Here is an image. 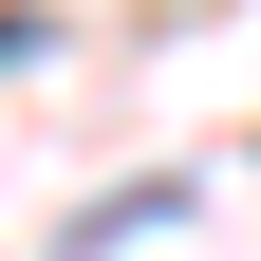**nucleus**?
I'll return each mask as SVG.
<instances>
[{
    "instance_id": "nucleus-1",
    "label": "nucleus",
    "mask_w": 261,
    "mask_h": 261,
    "mask_svg": "<svg viewBox=\"0 0 261 261\" xmlns=\"http://www.w3.org/2000/svg\"><path fill=\"white\" fill-rule=\"evenodd\" d=\"M0 56H38V19H0Z\"/></svg>"
}]
</instances>
